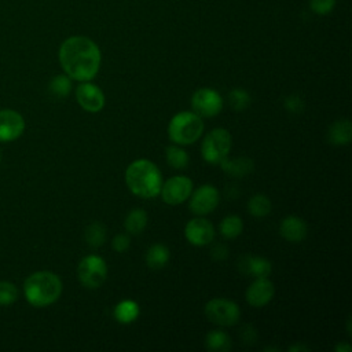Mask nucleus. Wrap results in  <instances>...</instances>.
I'll return each mask as SVG.
<instances>
[{
	"instance_id": "37",
	"label": "nucleus",
	"mask_w": 352,
	"mask_h": 352,
	"mask_svg": "<svg viewBox=\"0 0 352 352\" xmlns=\"http://www.w3.org/2000/svg\"><path fill=\"white\" fill-rule=\"evenodd\" d=\"M0 161H1V151H0Z\"/></svg>"
},
{
	"instance_id": "35",
	"label": "nucleus",
	"mask_w": 352,
	"mask_h": 352,
	"mask_svg": "<svg viewBox=\"0 0 352 352\" xmlns=\"http://www.w3.org/2000/svg\"><path fill=\"white\" fill-rule=\"evenodd\" d=\"M334 349H336V352H351L352 346L348 342H340L334 346Z\"/></svg>"
},
{
	"instance_id": "5",
	"label": "nucleus",
	"mask_w": 352,
	"mask_h": 352,
	"mask_svg": "<svg viewBox=\"0 0 352 352\" xmlns=\"http://www.w3.org/2000/svg\"><path fill=\"white\" fill-rule=\"evenodd\" d=\"M231 150V133L226 128L212 129L201 144L202 158L213 165H219L228 157Z\"/></svg>"
},
{
	"instance_id": "10",
	"label": "nucleus",
	"mask_w": 352,
	"mask_h": 352,
	"mask_svg": "<svg viewBox=\"0 0 352 352\" xmlns=\"http://www.w3.org/2000/svg\"><path fill=\"white\" fill-rule=\"evenodd\" d=\"M188 206L192 213L198 216H205L216 209L220 201L219 190L212 184H202L188 197Z\"/></svg>"
},
{
	"instance_id": "6",
	"label": "nucleus",
	"mask_w": 352,
	"mask_h": 352,
	"mask_svg": "<svg viewBox=\"0 0 352 352\" xmlns=\"http://www.w3.org/2000/svg\"><path fill=\"white\" fill-rule=\"evenodd\" d=\"M205 315L212 323L228 327L238 323L241 318V309L234 301L216 297L205 304Z\"/></svg>"
},
{
	"instance_id": "3",
	"label": "nucleus",
	"mask_w": 352,
	"mask_h": 352,
	"mask_svg": "<svg viewBox=\"0 0 352 352\" xmlns=\"http://www.w3.org/2000/svg\"><path fill=\"white\" fill-rule=\"evenodd\" d=\"M26 301L37 308L54 304L62 293V280L51 271H37L29 275L23 283Z\"/></svg>"
},
{
	"instance_id": "30",
	"label": "nucleus",
	"mask_w": 352,
	"mask_h": 352,
	"mask_svg": "<svg viewBox=\"0 0 352 352\" xmlns=\"http://www.w3.org/2000/svg\"><path fill=\"white\" fill-rule=\"evenodd\" d=\"M336 0H309L311 10L318 15H326L334 8Z\"/></svg>"
},
{
	"instance_id": "21",
	"label": "nucleus",
	"mask_w": 352,
	"mask_h": 352,
	"mask_svg": "<svg viewBox=\"0 0 352 352\" xmlns=\"http://www.w3.org/2000/svg\"><path fill=\"white\" fill-rule=\"evenodd\" d=\"M146 224H147V213L140 208H135L129 210L124 221L125 230L128 231V234H132V235L140 234L146 228Z\"/></svg>"
},
{
	"instance_id": "12",
	"label": "nucleus",
	"mask_w": 352,
	"mask_h": 352,
	"mask_svg": "<svg viewBox=\"0 0 352 352\" xmlns=\"http://www.w3.org/2000/svg\"><path fill=\"white\" fill-rule=\"evenodd\" d=\"M184 236L194 246H205L213 241L214 228L209 220L197 217L186 224Z\"/></svg>"
},
{
	"instance_id": "7",
	"label": "nucleus",
	"mask_w": 352,
	"mask_h": 352,
	"mask_svg": "<svg viewBox=\"0 0 352 352\" xmlns=\"http://www.w3.org/2000/svg\"><path fill=\"white\" fill-rule=\"evenodd\" d=\"M77 276L80 282L88 289L102 286L107 276L106 261L96 254L85 256L77 265Z\"/></svg>"
},
{
	"instance_id": "27",
	"label": "nucleus",
	"mask_w": 352,
	"mask_h": 352,
	"mask_svg": "<svg viewBox=\"0 0 352 352\" xmlns=\"http://www.w3.org/2000/svg\"><path fill=\"white\" fill-rule=\"evenodd\" d=\"M50 91L58 96L65 98L72 91V78L67 74H58L50 81Z\"/></svg>"
},
{
	"instance_id": "34",
	"label": "nucleus",
	"mask_w": 352,
	"mask_h": 352,
	"mask_svg": "<svg viewBox=\"0 0 352 352\" xmlns=\"http://www.w3.org/2000/svg\"><path fill=\"white\" fill-rule=\"evenodd\" d=\"M210 254H212V257H213L214 260H224V258L228 256V250H227L226 245L217 243V245H214V246L212 248Z\"/></svg>"
},
{
	"instance_id": "2",
	"label": "nucleus",
	"mask_w": 352,
	"mask_h": 352,
	"mask_svg": "<svg viewBox=\"0 0 352 352\" xmlns=\"http://www.w3.org/2000/svg\"><path fill=\"white\" fill-rule=\"evenodd\" d=\"M125 183L129 191L140 198H154L160 195L162 175L158 166L148 160H136L125 170Z\"/></svg>"
},
{
	"instance_id": "24",
	"label": "nucleus",
	"mask_w": 352,
	"mask_h": 352,
	"mask_svg": "<svg viewBox=\"0 0 352 352\" xmlns=\"http://www.w3.org/2000/svg\"><path fill=\"white\" fill-rule=\"evenodd\" d=\"M85 242L88 246L96 249L100 248L106 241V228L102 223L94 221L85 228Z\"/></svg>"
},
{
	"instance_id": "18",
	"label": "nucleus",
	"mask_w": 352,
	"mask_h": 352,
	"mask_svg": "<svg viewBox=\"0 0 352 352\" xmlns=\"http://www.w3.org/2000/svg\"><path fill=\"white\" fill-rule=\"evenodd\" d=\"M219 165L221 166V169L226 173H228L230 176H234V177H243V176L249 175L254 168L253 161L248 157H238V158H232V160L224 158Z\"/></svg>"
},
{
	"instance_id": "36",
	"label": "nucleus",
	"mask_w": 352,
	"mask_h": 352,
	"mask_svg": "<svg viewBox=\"0 0 352 352\" xmlns=\"http://www.w3.org/2000/svg\"><path fill=\"white\" fill-rule=\"evenodd\" d=\"M290 352H294V351H308V346H301V345H293L289 348Z\"/></svg>"
},
{
	"instance_id": "23",
	"label": "nucleus",
	"mask_w": 352,
	"mask_h": 352,
	"mask_svg": "<svg viewBox=\"0 0 352 352\" xmlns=\"http://www.w3.org/2000/svg\"><path fill=\"white\" fill-rule=\"evenodd\" d=\"M242 228H243V223L241 220L239 216L236 214H228L226 216L220 226H219V230H220V234L226 238V239H234L236 238L241 232H242Z\"/></svg>"
},
{
	"instance_id": "31",
	"label": "nucleus",
	"mask_w": 352,
	"mask_h": 352,
	"mask_svg": "<svg viewBox=\"0 0 352 352\" xmlns=\"http://www.w3.org/2000/svg\"><path fill=\"white\" fill-rule=\"evenodd\" d=\"M285 107L290 113H300L304 109V102H302V99L300 96L290 95V96L285 98Z\"/></svg>"
},
{
	"instance_id": "29",
	"label": "nucleus",
	"mask_w": 352,
	"mask_h": 352,
	"mask_svg": "<svg viewBox=\"0 0 352 352\" xmlns=\"http://www.w3.org/2000/svg\"><path fill=\"white\" fill-rule=\"evenodd\" d=\"M18 298V289L14 283L1 280L0 282V305H10Z\"/></svg>"
},
{
	"instance_id": "32",
	"label": "nucleus",
	"mask_w": 352,
	"mask_h": 352,
	"mask_svg": "<svg viewBox=\"0 0 352 352\" xmlns=\"http://www.w3.org/2000/svg\"><path fill=\"white\" fill-rule=\"evenodd\" d=\"M111 245H113V249L118 253H122L125 250H128L129 245H131V239L126 234H117L113 241H111Z\"/></svg>"
},
{
	"instance_id": "14",
	"label": "nucleus",
	"mask_w": 352,
	"mask_h": 352,
	"mask_svg": "<svg viewBox=\"0 0 352 352\" xmlns=\"http://www.w3.org/2000/svg\"><path fill=\"white\" fill-rule=\"evenodd\" d=\"M275 293L274 283L267 276L256 278L254 282H252L246 290V301L249 305L260 308L267 305Z\"/></svg>"
},
{
	"instance_id": "8",
	"label": "nucleus",
	"mask_w": 352,
	"mask_h": 352,
	"mask_svg": "<svg viewBox=\"0 0 352 352\" xmlns=\"http://www.w3.org/2000/svg\"><path fill=\"white\" fill-rule=\"evenodd\" d=\"M191 107L199 117H214L223 109V98L212 88H199L191 96Z\"/></svg>"
},
{
	"instance_id": "19",
	"label": "nucleus",
	"mask_w": 352,
	"mask_h": 352,
	"mask_svg": "<svg viewBox=\"0 0 352 352\" xmlns=\"http://www.w3.org/2000/svg\"><path fill=\"white\" fill-rule=\"evenodd\" d=\"M114 318L118 323L129 324L135 322L140 315V308L133 300H122L114 307Z\"/></svg>"
},
{
	"instance_id": "26",
	"label": "nucleus",
	"mask_w": 352,
	"mask_h": 352,
	"mask_svg": "<svg viewBox=\"0 0 352 352\" xmlns=\"http://www.w3.org/2000/svg\"><path fill=\"white\" fill-rule=\"evenodd\" d=\"M248 210L253 217H264L271 212V201L264 194H256L249 199Z\"/></svg>"
},
{
	"instance_id": "13",
	"label": "nucleus",
	"mask_w": 352,
	"mask_h": 352,
	"mask_svg": "<svg viewBox=\"0 0 352 352\" xmlns=\"http://www.w3.org/2000/svg\"><path fill=\"white\" fill-rule=\"evenodd\" d=\"M25 131L23 117L11 109L0 110V142L8 143L18 139Z\"/></svg>"
},
{
	"instance_id": "33",
	"label": "nucleus",
	"mask_w": 352,
	"mask_h": 352,
	"mask_svg": "<svg viewBox=\"0 0 352 352\" xmlns=\"http://www.w3.org/2000/svg\"><path fill=\"white\" fill-rule=\"evenodd\" d=\"M241 338L245 344H254L257 340V331L253 326L250 324H245L241 329Z\"/></svg>"
},
{
	"instance_id": "4",
	"label": "nucleus",
	"mask_w": 352,
	"mask_h": 352,
	"mask_svg": "<svg viewBox=\"0 0 352 352\" xmlns=\"http://www.w3.org/2000/svg\"><path fill=\"white\" fill-rule=\"evenodd\" d=\"M204 132L202 118L194 111L175 114L168 125V136L175 144L187 146L195 143Z\"/></svg>"
},
{
	"instance_id": "11",
	"label": "nucleus",
	"mask_w": 352,
	"mask_h": 352,
	"mask_svg": "<svg viewBox=\"0 0 352 352\" xmlns=\"http://www.w3.org/2000/svg\"><path fill=\"white\" fill-rule=\"evenodd\" d=\"M76 99L78 104L88 113H98L104 106V95L102 89L89 81H82L77 87Z\"/></svg>"
},
{
	"instance_id": "25",
	"label": "nucleus",
	"mask_w": 352,
	"mask_h": 352,
	"mask_svg": "<svg viewBox=\"0 0 352 352\" xmlns=\"http://www.w3.org/2000/svg\"><path fill=\"white\" fill-rule=\"evenodd\" d=\"M165 158H166V162L175 169H184L190 161L188 154L177 144H170L166 147Z\"/></svg>"
},
{
	"instance_id": "9",
	"label": "nucleus",
	"mask_w": 352,
	"mask_h": 352,
	"mask_svg": "<svg viewBox=\"0 0 352 352\" xmlns=\"http://www.w3.org/2000/svg\"><path fill=\"white\" fill-rule=\"evenodd\" d=\"M192 192V182L187 176H173L162 183L161 197L168 205H179L188 199Z\"/></svg>"
},
{
	"instance_id": "22",
	"label": "nucleus",
	"mask_w": 352,
	"mask_h": 352,
	"mask_svg": "<svg viewBox=\"0 0 352 352\" xmlns=\"http://www.w3.org/2000/svg\"><path fill=\"white\" fill-rule=\"evenodd\" d=\"M205 346L208 351L227 352L231 349V340L223 330H212L205 337Z\"/></svg>"
},
{
	"instance_id": "20",
	"label": "nucleus",
	"mask_w": 352,
	"mask_h": 352,
	"mask_svg": "<svg viewBox=\"0 0 352 352\" xmlns=\"http://www.w3.org/2000/svg\"><path fill=\"white\" fill-rule=\"evenodd\" d=\"M169 257H170V253L168 246L162 243H154L147 249L144 260L151 270H160L168 264Z\"/></svg>"
},
{
	"instance_id": "16",
	"label": "nucleus",
	"mask_w": 352,
	"mask_h": 352,
	"mask_svg": "<svg viewBox=\"0 0 352 352\" xmlns=\"http://www.w3.org/2000/svg\"><path fill=\"white\" fill-rule=\"evenodd\" d=\"M241 271L243 274L260 278V276H268L272 271L271 263L260 256H245L239 264Z\"/></svg>"
},
{
	"instance_id": "28",
	"label": "nucleus",
	"mask_w": 352,
	"mask_h": 352,
	"mask_svg": "<svg viewBox=\"0 0 352 352\" xmlns=\"http://www.w3.org/2000/svg\"><path fill=\"white\" fill-rule=\"evenodd\" d=\"M228 102L235 111H243L250 104V95L242 88H235L228 94Z\"/></svg>"
},
{
	"instance_id": "17",
	"label": "nucleus",
	"mask_w": 352,
	"mask_h": 352,
	"mask_svg": "<svg viewBox=\"0 0 352 352\" xmlns=\"http://www.w3.org/2000/svg\"><path fill=\"white\" fill-rule=\"evenodd\" d=\"M352 139V124L349 120L334 121L327 131V140L334 146H345Z\"/></svg>"
},
{
	"instance_id": "15",
	"label": "nucleus",
	"mask_w": 352,
	"mask_h": 352,
	"mask_svg": "<svg viewBox=\"0 0 352 352\" xmlns=\"http://www.w3.org/2000/svg\"><path fill=\"white\" fill-rule=\"evenodd\" d=\"M279 232L289 242H301L308 234V227L301 217L292 214L280 221Z\"/></svg>"
},
{
	"instance_id": "1",
	"label": "nucleus",
	"mask_w": 352,
	"mask_h": 352,
	"mask_svg": "<svg viewBox=\"0 0 352 352\" xmlns=\"http://www.w3.org/2000/svg\"><path fill=\"white\" fill-rule=\"evenodd\" d=\"M100 62L99 47L85 36H72L59 47V63L72 80L91 81L98 74Z\"/></svg>"
}]
</instances>
